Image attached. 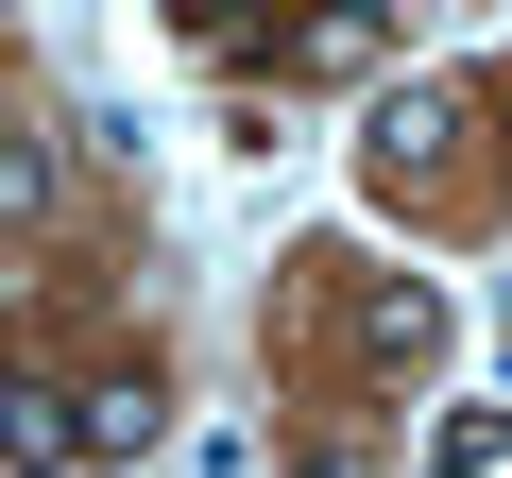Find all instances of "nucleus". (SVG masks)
Segmentation results:
<instances>
[{
    "instance_id": "obj_4",
    "label": "nucleus",
    "mask_w": 512,
    "mask_h": 478,
    "mask_svg": "<svg viewBox=\"0 0 512 478\" xmlns=\"http://www.w3.org/2000/svg\"><path fill=\"white\" fill-rule=\"evenodd\" d=\"M393 18H410V0H325V18H308V35H291V52H376V35H393Z\"/></svg>"
},
{
    "instance_id": "obj_1",
    "label": "nucleus",
    "mask_w": 512,
    "mask_h": 478,
    "mask_svg": "<svg viewBox=\"0 0 512 478\" xmlns=\"http://www.w3.org/2000/svg\"><path fill=\"white\" fill-rule=\"evenodd\" d=\"M342 342H359V376H427L444 359V291L427 274H342Z\"/></svg>"
},
{
    "instance_id": "obj_5",
    "label": "nucleus",
    "mask_w": 512,
    "mask_h": 478,
    "mask_svg": "<svg viewBox=\"0 0 512 478\" xmlns=\"http://www.w3.org/2000/svg\"><path fill=\"white\" fill-rule=\"evenodd\" d=\"M495 103H512V69H495Z\"/></svg>"
},
{
    "instance_id": "obj_2",
    "label": "nucleus",
    "mask_w": 512,
    "mask_h": 478,
    "mask_svg": "<svg viewBox=\"0 0 512 478\" xmlns=\"http://www.w3.org/2000/svg\"><path fill=\"white\" fill-rule=\"evenodd\" d=\"M427 461H444V478H495V461H512V410H444Z\"/></svg>"
},
{
    "instance_id": "obj_3",
    "label": "nucleus",
    "mask_w": 512,
    "mask_h": 478,
    "mask_svg": "<svg viewBox=\"0 0 512 478\" xmlns=\"http://www.w3.org/2000/svg\"><path fill=\"white\" fill-rule=\"evenodd\" d=\"M86 444H103V461L154 444V376H103V393H86Z\"/></svg>"
}]
</instances>
